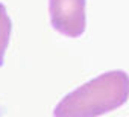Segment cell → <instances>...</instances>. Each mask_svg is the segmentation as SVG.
<instances>
[{"label":"cell","mask_w":129,"mask_h":117,"mask_svg":"<svg viewBox=\"0 0 129 117\" xmlns=\"http://www.w3.org/2000/svg\"><path fill=\"white\" fill-rule=\"evenodd\" d=\"M85 0H49L50 23L69 38H79L87 27Z\"/></svg>","instance_id":"cell-2"},{"label":"cell","mask_w":129,"mask_h":117,"mask_svg":"<svg viewBox=\"0 0 129 117\" xmlns=\"http://www.w3.org/2000/svg\"><path fill=\"white\" fill-rule=\"evenodd\" d=\"M129 99V75L111 70L64 96L53 117H100L123 106Z\"/></svg>","instance_id":"cell-1"},{"label":"cell","mask_w":129,"mask_h":117,"mask_svg":"<svg viewBox=\"0 0 129 117\" xmlns=\"http://www.w3.org/2000/svg\"><path fill=\"white\" fill-rule=\"evenodd\" d=\"M11 31H12V21L8 15L6 6L0 2V67H3L5 64V52L9 44Z\"/></svg>","instance_id":"cell-3"}]
</instances>
